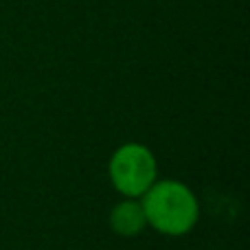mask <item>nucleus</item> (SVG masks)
Segmentation results:
<instances>
[{
	"mask_svg": "<svg viewBox=\"0 0 250 250\" xmlns=\"http://www.w3.org/2000/svg\"><path fill=\"white\" fill-rule=\"evenodd\" d=\"M147 226L167 237H185L198 226L200 202L198 195L185 182L163 178L156 180L141 195Z\"/></svg>",
	"mask_w": 250,
	"mask_h": 250,
	"instance_id": "1",
	"label": "nucleus"
},
{
	"mask_svg": "<svg viewBox=\"0 0 250 250\" xmlns=\"http://www.w3.org/2000/svg\"><path fill=\"white\" fill-rule=\"evenodd\" d=\"M108 176L114 191L123 198L138 200L156 180L158 163L154 151L143 143H125L117 147L108 163Z\"/></svg>",
	"mask_w": 250,
	"mask_h": 250,
	"instance_id": "2",
	"label": "nucleus"
},
{
	"mask_svg": "<svg viewBox=\"0 0 250 250\" xmlns=\"http://www.w3.org/2000/svg\"><path fill=\"white\" fill-rule=\"evenodd\" d=\"M110 229L119 237H138L147 229L141 200L123 198L119 204H114L112 211H110Z\"/></svg>",
	"mask_w": 250,
	"mask_h": 250,
	"instance_id": "3",
	"label": "nucleus"
}]
</instances>
